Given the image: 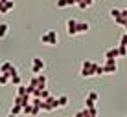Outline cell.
I'll return each instance as SVG.
<instances>
[{"instance_id":"obj_27","label":"cell","mask_w":127,"mask_h":117,"mask_svg":"<svg viewBox=\"0 0 127 117\" xmlns=\"http://www.w3.org/2000/svg\"><path fill=\"white\" fill-rule=\"evenodd\" d=\"M77 2H79V0H77Z\"/></svg>"},{"instance_id":"obj_22","label":"cell","mask_w":127,"mask_h":117,"mask_svg":"<svg viewBox=\"0 0 127 117\" xmlns=\"http://www.w3.org/2000/svg\"><path fill=\"white\" fill-rule=\"evenodd\" d=\"M120 44H125V46H127V33H124V35H122V38H120Z\"/></svg>"},{"instance_id":"obj_23","label":"cell","mask_w":127,"mask_h":117,"mask_svg":"<svg viewBox=\"0 0 127 117\" xmlns=\"http://www.w3.org/2000/svg\"><path fill=\"white\" fill-rule=\"evenodd\" d=\"M96 75H103V66H98V68H96Z\"/></svg>"},{"instance_id":"obj_17","label":"cell","mask_w":127,"mask_h":117,"mask_svg":"<svg viewBox=\"0 0 127 117\" xmlns=\"http://www.w3.org/2000/svg\"><path fill=\"white\" fill-rule=\"evenodd\" d=\"M118 53H120V57H125L127 55V46L125 44H118Z\"/></svg>"},{"instance_id":"obj_26","label":"cell","mask_w":127,"mask_h":117,"mask_svg":"<svg viewBox=\"0 0 127 117\" xmlns=\"http://www.w3.org/2000/svg\"><path fill=\"white\" fill-rule=\"evenodd\" d=\"M0 2H4V0H0Z\"/></svg>"},{"instance_id":"obj_25","label":"cell","mask_w":127,"mask_h":117,"mask_svg":"<svg viewBox=\"0 0 127 117\" xmlns=\"http://www.w3.org/2000/svg\"><path fill=\"white\" fill-rule=\"evenodd\" d=\"M124 28H125V29H127V24H125V26H124Z\"/></svg>"},{"instance_id":"obj_7","label":"cell","mask_w":127,"mask_h":117,"mask_svg":"<svg viewBox=\"0 0 127 117\" xmlns=\"http://www.w3.org/2000/svg\"><path fill=\"white\" fill-rule=\"evenodd\" d=\"M98 99H99V95H98V93H96V92H90L89 95H87V99H85V106H87V108H92V106H96Z\"/></svg>"},{"instance_id":"obj_14","label":"cell","mask_w":127,"mask_h":117,"mask_svg":"<svg viewBox=\"0 0 127 117\" xmlns=\"http://www.w3.org/2000/svg\"><path fill=\"white\" fill-rule=\"evenodd\" d=\"M57 106H59V108L68 106V97H66V95H61V97H57Z\"/></svg>"},{"instance_id":"obj_15","label":"cell","mask_w":127,"mask_h":117,"mask_svg":"<svg viewBox=\"0 0 127 117\" xmlns=\"http://www.w3.org/2000/svg\"><path fill=\"white\" fill-rule=\"evenodd\" d=\"M11 82H13V84H15V86H19V84H22V79H20V75H19V71H17V73H13V75H11Z\"/></svg>"},{"instance_id":"obj_13","label":"cell","mask_w":127,"mask_h":117,"mask_svg":"<svg viewBox=\"0 0 127 117\" xmlns=\"http://www.w3.org/2000/svg\"><path fill=\"white\" fill-rule=\"evenodd\" d=\"M7 31H9V26H7L6 22H2V24H0V40L7 37Z\"/></svg>"},{"instance_id":"obj_6","label":"cell","mask_w":127,"mask_h":117,"mask_svg":"<svg viewBox=\"0 0 127 117\" xmlns=\"http://www.w3.org/2000/svg\"><path fill=\"white\" fill-rule=\"evenodd\" d=\"M13 7H15V2H13V0H4V2H0V15H7Z\"/></svg>"},{"instance_id":"obj_2","label":"cell","mask_w":127,"mask_h":117,"mask_svg":"<svg viewBox=\"0 0 127 117\" xmlns=\"http://www.w3.org/2000/svg\"><path fill=\"white\" fill-rule=\"evenodd\" d=\"M57 40H59V37H57V31H55V29H48V31L42 33V37H41V42L46 44V46H55Z\"/></svg>"},{"instance_id":"obj_24","label":"cell","mask_w":127,"mask_h":117,"mask_svg":"<svg viewBox=\"0 0 127 117\" xmlns=\"http://www.w3.org/2000/svg\"><path fill=\"white\" fill-rule=\"evenodd\" d=\"M122 13H124V17L127 18V9H122Z\"/></svg>"},{"instance_id":"obj_16","label":"cell","mask_w":127,"mask_h":117,"mask_svg":"<svg viewBox=\"0 0 127 117\" xmlns=\"http://www.w3.org/2000/svg\"><path fill=\"white\" fill-rule=\"evenodd\" d=\"M26 93H28V86H24V84L17 86V95H26Z\"/></svg>"},{"instance_id":"obj_8","label":"cell","mask_w":127,"mask_h":117,"mask_svg":"<svg viewBox=\"0 0 127 117\" xmlns=\"http://www.w3.org/2000/svg\"><path fill=\"white\" fill-rule=\"evenodd\" d=\"M11 70H13V62H9V60H4V62L0 64V73H6V75H9Z\"/></svg>"},{"instance_id":"obj_1","label":"cell","mask_w":127,"mask_h":117,"mask_svg":"<svg viewBox=\"0 0 127 117\" xmlns=\"http://www.w3.org/2000/svg\"><path fill=\"white\" fill-rule=\"evenodd\" d=\"M96 68H98V64L94 62V60H85V62L81 64V77H85V79H89V77H94L96 75Z\"/></svg>"},{"instance_id":"obj_3","label":"cell","mask_w":127,"mask_h":117,"mask_svg":"<svg viewBox=\"0 0 127 117\" xmlns=\"http://www.w3.org/2000/svg\"><path fill=\"white\" fill-rule=\"evenodd\" d=\"M44 68H46V64H44V60H42V59L35 57V59L32 60V73H33V75L42 73V71H44Z\"/></svg>"},{"instance_id":"obj_21","label":"cell","mask_w":127,"mask_h":117,"mask_svg":"<svg viewBox=\"0 0 127 117\" xmlns=\"http://www.w3.org/2000/svg\"><path fill=\"white\" fill-rule=\"evenodd\" d=\"M50 97V92H48L46 88H42V92H41V99H48Z\"/></svg>"},{"instance_id":"obj_12","label":"cell","mask_w":127,"mask_h":117,"mask_svg":"<svg viewBox=\"0 0 127 117\" xmlns=\"http://www.w3.org/2000/svg\"><path fill=\"white\" fill-rule=\"evenodd\" d=\"M89 29H90L89 22H77V33H87Z\"/></svg>"},{"instance_id":"obj_19","label":"cell","mask_w":127,"mask_h":117,"mask_svg":"<svg viewBox=\"0 0 127 117\" xmlns=\"http://www.w3.org/2000/svg\"><path fill=\"white\" fill-rule=\"evenodd\" d=\"M76 117H89V108H85V110H81V112H77Z\"/></svg>"},{"instance_id":"obj_18","label":"cell","mask_w":127,"mask_h":117,"mask_svg":"<svg viewBox=\"0 0 127 117\" xmlns=\"http://www.w3.org/2000/svg\"><path fill=\"white\" fill-rule=\"evenodd\" d=\"M57 7L63 9V7H68V0H57Z\"/></svg>"},{"instance_id":"obj_5","label":"cell","mask_w":127,"mask_h":117,"mask_svg":"<svg viewBox=\"0 0 127 117\" xmlns=\"http://www.w3.org/2000/svg\"><path fill=\"white\" fill-rule=\"evenodd\" d=\"M66 33L70 37L79 35V33H77V20H74V18H68L66 20Z\"/></svg>"},{"instance_id":"obj_11","label":"cell","mask_w":127,"mask_h":117,"mask_svg":"<svg viewBox=\"0 0 127 117\" xmlns=\"http://www.w3.org/2000/svg\"><path fill=\"white\" fill-rule=\"evenodd\" d=\"M19 114H22V106L13 102V106L9 108V115H19Z\"/></svg>"},{"instance_id":"obj_9","label":"cell","mask_w":127,"mask_h":117,"mask_svg":"<svg viewBox=\"0 0 127 117\" xmlns=\"http://www.w3.org/2000/svg\"><path fill=\"white\" fill-rule=\"evenodd\" d=\"M118 57H120V53H118V46L105 51V59H118Z\"/></svg>"},{"instance_id":"obj_4","label":"cell","mask_w":127,"mask_h":117,"mask_svg":"<svg viewBox=\"0 0 127 117\" xmlns=\"http://www.w3.org/2000/svg\"><path fill=\"white\" fill-rule=\"evenodd\" d=\"M118 70V64H116V59H107L103 64V73H107V75H111V73H116Z\"/></svg>"},{"instance_id":"obj_10","label":"cell","mask_w":127,"mask_h":117,"mask_svg":"<svg viewBox=\"0 0 127 117\" xmlns=\"http://www.w3.org/2000/svg\"><path fill=\"white\" fill-rule=\"evenodd\" d=\"M46 82L48 79L44 73H37V88H46Z\"/></svg>"},{"instance_id":"obj_20","label":"cell","mask_w":127,"mask_h":117,"mask_svg":"<svg viewBox=\"0 0 127 117\" xmlns=\"http://www.w3.org/2000/svg\"><path fill=\"white\" fill-rule=\"evenodd\" d=\"M87 108V106H85ZM98 115V110H96V106H92V108H89V117H96Z\"/></svg>"}]
</instances>
